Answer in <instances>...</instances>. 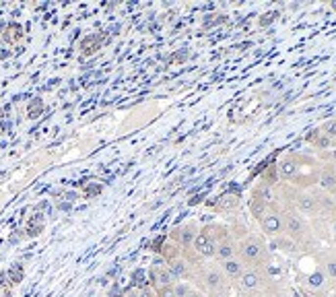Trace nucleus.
Wrapping results in <instances>:
<instances>
[{"instance_id":"b1692460","label":"nucleus","mask_w":336,"mask_h":297,"mask_svg":"<svg viewBox=\"0 0 336 297\" xmlns=\"http://www.w3.org/2000/svg\"><path fill=\"white\" fill-rule=\"evenodd\" d=\"M315 147H320V148H326V147H332V141L328 136H324V134H320L318 136V141H315Z\"/></svg>"},{"instance_id":"9b49d317","label":"nucleus","mask_w":336,"mask_h":297,"mask_svg":"<svg viewBox=\"0 0 336 297\" xmlns=\"http://www.w3.org/2000/svg\"><path fill=\"white\" fill-rule=\"evenodd\" d=\"M318 182L322 186V190H326V192H336V170H334V165H326L324 167Z\"/></svg>"},{"instance_id":"1a4fd4ad","label":"nucleus","mask_w":336,"mask_h":297,"mask_svg":"<svg viewBox=\"0 0 336 297\" xmlns=\"http://www.w3.org/2000/svg\"><path fill=\"white\" fill-rule=\"evenodd\" d=\"M167 269H169L173 281H184L188 274H190V269H188V262L184 258H173V260H167Z\"/></svg>"},{"instance_id":"c756f323","label":"nucleus","mask_w":336,"mask_h":297,"mask_svg":"<svg viewBox=\"0 0 336 297\" xmlns=\"http://www.w3.org/2000/svg\"><path fill=\"white\" fill-rule=\"evenodd\" d=\"M332 145H336V141H332Z\"/></svg>"},{"instance_id":"5701e85b","label":"nucleus","mask_w":336,"mask_h":297,"mask_svg":"<svg viewBox=\"0 0 336 297\" xmlns=\"http://www.w3.org/2000/svg\"><path fill=\"white\" fill-rule=\"evenodd\" d=\"M155 297H175L173 295V285L171 287H159V289L155 291Z\"/></svg>"},{"instance_id":"6e6552de","label":"nucleus","mask_w":336,"mask_h":297,"mask_svg":"<svg viewBox=\"0 0 336 297\" xmlns=\"http://www.w3.org/2000/svg\"><path fill=\"white\" fill-rule=\"evenodd\" d=\"M243 271H245V264L240 260V256L221 262V272L225 274V279H240V276L243 274Z\"/></svg>"},{"instance_id":"7ed1b4c3","label":"nucleus","mask_w":336,"mask_h":297,"mask_svg":"<svg viewBox=\"0 0 336 297\" xmlns=\"http://www.w3.org/2000/svg\"><path fill=\"white\" fill-rule=\"evenodd\" d=\"M202 287L211 295L223 293L225 287H227V281H225V274L221 272V269H209V271H204V274H202Z\"/></svg>"},{"instance_id":"c85d7f7f","label":"nucleus","mask_w":336,"mask_h":297,"mask_svg":"<svg viewBox=\"0 0 336 297\" xmlns=\"http://www.w3.org/2000/svg\"><path fill=\"white\" fill-rule=\"evenodd\" d=\"M245 297H254V295H245Z\"/></svg>"},{"instance_id":"ddd939ff","label":"nucleus","mask_w":336,"mask_h":297,"mask_svg":"<svg viewBox=\"0 0 336 297\" xmlns=\"http://www.w3.org/2000/svg\"><path fill=\"white\" fill-rule=\"evenodd\" d=\"M175 233H177V240H180V246H184V248H190L196 240V227L194 225H184Z\"/></svg>"},{"instance_id":"dca6fc26","label":"nucleus","mask_w":336,"mask_h":297,"mask_svg":"<svg viewBox=\"0 0 336 297\" xmlns=\"http://www.w3.org/2000/svg\"><path fill=\"white\" fill-rule=\"evenodd\" d=\"M99 46H101V37L99 35H87L83 39V44H81V50H83V54H93Z\"/></svg>"},{"instance_id":"f8f14e48","label":"nucleus","mask_w":336,"mask_h":297,"mask_svg":"<svg viewBox=\"0 0 336 297\" xmlns=\"http://www.w3.org/2000/svg\"><path fill=\"white\" fill-rule=\"evenodd\" d=\"M153 283H155L157 289H159V287H171L175 281H173V276H171L167 266H155L153 269Z\"/></svg>"},{"instance_id":"20e7f679","label":"nucleus","mask_w":336,"mask_h":297,"mask_svg":"<svg viewBox=\"0 0 336 297\" xmlns=\"http://www.w3.org/2000/svg\"><path fill=\"white\" fill-rule=\"evenodd\" d=\"M192 246L200 256H204V258H213V256L216 254V242H215L213 233H209L206 229L200 231V233H196V240H194Z\"/></svg>"},{"instance_id":"f03ea898","label":"nucleus","mask_w":336,"mask_h":297,"mask_svg":"<svg viewBox=\"0 0 336 297\" xmlns=\"http://www.w3.org/2000/svg\"><path fill=\"white\" fill-rule=\"evenodd\" d=\"M283 231H287V235L291 237L293 242H299L305 237V223L297 213H285L283 215Z\"/></svg>"},{"instance_id":"393cba45","label":"nucleus","mask_w":336,"mask_h":297,"mask_svg":"<svg viewBox=\"0 0 336 297\" xmlns=\"http://www.w3.org/2000/svg\"><path fill=\"white\" fill-rule=\"evenodd\" d=\"M124 297H141V291H138V289H128L124 293Z\"/></svg>"},{"instance_id":"f3484780","label":"nucleus","mask_w":336,"mask_h":297,"mask_svg":"<svg viewBox=\"0 0 336 297\" xmlns=\"http://www.w3.org/2000/svg\"><path fill=\"white\" fill-rule=\"evenodd\" d=\"M21 35H23V29H21V25H17V23H13V25H8L6 27V31H4V39L6 42H17V39H21Z\"/></svg>"},{"instance_id":"a878e982","label":"nucleus","mask_w":336,"mask_h":297,"mask_svg":"<svg viewBox=\"0 0 336 297\" xmlns=\"http://www.w3.org/2000/svg\"><path fill=\"white\" fill-rule=\"evenodd\" d=\"M188 297H204V295H202L200 291H192V293H190V295H188Z\"/></svg>"},{"instance_id":"cd10ccee","label":"nucleus","mask_w":336,"mask_h":297,"mask_svg":"<svg viewBox=\"0 0 336 297\" xmlns=\"http://www.w3.org/2000/svg\"><path fill=\"white\" fill-rule=\"evenodd\" d=\"M334 235H336V223H334Z\"/></svg>"},{"instance_id":"0eeeda50","label":"nucleus","mask_w":336,"mask_h":297,"mask_svg":"<svg viewBox=\"0 0 336 297\" xmlns=\"http://www.w3.org/2000/svg\"><path fill=\"white\" fill-rule=\"evenodd\" d=\"M237 281H240V289L241 291H256V289H260V285H262V276L258 274V272H256V271H248V269H245L243 271V274L240 276V279H237Z\"/></svg>"},{"instance_id":"aec40b11","label":"nucleus","mask_w":336,"mask_h":297,"mask_svg":"<svg viewBox=\"0 0 336 297\" xmlns=\"http://www.w3.org/2000/svg\"><path fill=\"white\" fill-rule=\"evenodd\" d=\"M42 110H44L42 99H33L31 105H29V110H27V114H29V118H37L39 114H42Z\"/></svg>"},{"instance_id":"4be33fe9","label":"nucleus","mask_w":336,"mask_h":297,"mask_svg":"<svg viewBox=\"0 0 336 297\" xmlns=\"http://www.w3.org/2000/svg\"><path fill=\"white\" fill-rule=\"evenodd\" d=\"M324 271H326V276H330V279L336 281V260H328V262H326Z\"/></svg>"},{"instance_id":"f257e3e1","label":"nucleus","mask_w":336,"mask_h":297,"mask_svg":"<svg viewBox=\"0 0 336 297\" xmlns=\"http://www.w3.org/2000/svg\"><path fill=\"white\" fill-rule=\"evenodd\" d=\"M237 254H240V260L243 264H258L264 260L266 248L258 237H248V240H243L241 246L237 248Z\"/></svg>"},{"instance_id":"412c9836","label":"nucleus","mask_w":336,"mask_h":297,"mask_svg":"<svg viewBox=\"0 0 336 297\" xmlns=\"http://www.w3.org/2000/svg\"><path fill=\"white\" fill-rule=\"evenodd\" d=\"M308 283H310V287H313V289L322 287V283H324V272H315V274H312Z\"/></svg>"},{"instance_id":"9d476101","label":"nucleus","mask_w":336,"mask_h":297,"mask_svg":"<svg viewBox=\"0 0 336 297\" xmlns=\"http://www.w3.org/2000/svg\"><path fill=\"white\" fill-rule=\"evenodd\" d=\"M295 204H297V209H299L301 213H308V215H312V213H315V211L320 209L318 198L312 196V194H308V192L297 194V200H295Z\"/></svg>"},{"instance_id":"6ab92c4d","label":"nucleus","mask_w":336,"mask_h":297,"mask_svg":"<svg viewBox=\"0 0 336 297\" xmlns=\"http://www.w3.org/2000/svg\"><path fill=\"white\" fill-rule=\"evenodd\" d=\"M320 132H324V136H328L330 141H336V118L324 122V126L320 128Z\"/></svg>"},{"instance_id":"39448f33","label":"nucleus","mask_w":336,"mask_h":297,"mask_svg":"<svg viewBox=\"0 0 336 297\" xmlns=\"http://www.w3.org/2000/svg\"><path fill=\"white\" fill-rule=\"evenodd\" d=\"M260 225H262V231L270 237H276L283 233V215L279 213H266L262 219H260Z\"/></svg>"},{"instance_id":"4468645a","label":"nucleus","mask_w":336,"mask_h":297,"mask_svg":"<svg viewBox=\"0 0 336 297\" xmlns=\"http://www.w3.org/2000/svg\"><path fill=\"white\" fill-rule=\"evenodd\" d=\"M297 163H295V159H291V157H285V159L281 161L279 165V175L283 177V180H291V177H295V173H297Z\"/></svg>"},{"instance_id":"bb28decb","label":"nucleus","mask_w":336,"mask_h":297,"mask_svg":"<svg viewBox=\"0 0 336 297\" xmlns=\"http://www.w3.org/2000/svg\"><path fill=\"white\" fill-rule=\"evenodd\" d=\"M213 297H223V295H221V293H215V295H213Z\"/></svg>"},{"instance_id":"423d86ee","label":"nucleus","mask_w":336,"mask_h":297,"mask_svg":"<svg viewBox=\"0 0 336 297\" xmlns=\"http://www.w3.org/2000/svg\"><path fill=\"white\" fill-rule=\"evenodd\" d=\"M216 258H219L221 262L225 260H231V258H237V246L233 240H229V237H223L221 242H216Z\"/></svg>"},{"instance_id":"a211bd4d","label":"nucleus","mask_w":336,"mask_h":297,"mask_svg":"<svg viewBox=\"0 0 336 297\" xmlns=\"http://www.w3.org/2000/svg\"><path fill=\"white\" fill-rule=\"evenodd\" d=\"M190 293H192V287L188 283H184V281H175L173 283V295L175 297H188Z\"/></svg>"},{"instance_id":"2eb2a0df","label":"nucleus","mask_w":336,"mask_h":297,"mask_svg":"<svg viewBox=\"0 0 336 297\" xmlns=\"http://www.w3.org/2000/svg\"><path fill=\"white\" fill-rule=\"evenodd\" d=\"M266 204H268V202H266L260 194H256V196H254V200H252V204H250V209H252V215L256 217V219H262V217L266 215Z\"/></svg>"}]
</instances>
